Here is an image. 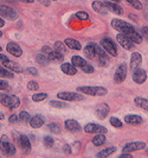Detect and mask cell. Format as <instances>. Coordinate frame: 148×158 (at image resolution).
<instances>
[{
	"label": "cell",
	"mask_w": 148,
	"mask_h": 158,
	"mask_svg": "<svg viewBox=\"0 0 148 158\" xmlns=\"http://www.w3.org/2000/svg\"><path fill=\"white\" fill-rule=\"evenodd\" d=\"M111 26H113V29H115L116 31H118L120 33H123V35H127V33L135 30V27L130 23L125 22L122 19H117V18L111 20Z\"/></svg>",
	"instance_id": "3"
},
{
	"label": "cell",
	"mask_w": 148,
	"mask_h": 158,
	"mask_svg": "<svg viewBox=\"0 0 148 158\" xmlns=\"http://www.w3.org/2000/svg\"><path fill=\"white\" fill-rule=\"evenodd\" d=\"M61 70H62L64 74L70 75V76L77 74V68H76L72 63H68V62L61 64Z\"/></svg>",
	"instance_id": "23"
},
{
	"label": "cell",
	"mask_w": 148,
	"mask_h": 158,
	"mask_svg": "<svg viewBox=\"0 0 148 158\" xmlns=\"http://www.w3.org/2000/svg\"><path fill=\"white\" fill-rule=\"evenodd\" d=\"M19 1L25 2V4H32V2H34V0H19Z\"/></svg>",
	"instance_id": "54"
},
{
	"label": "cell",
	"mask_w": 148,
	"mask_h": 158,
	"mask_svg": "<svg viewBox=\"0 0 148 158\" xmlns=\"http://www.w3.org/2000/svg\"><path fill=\"white\" fill-rule=\"evenodd\" d=\"M4 26H5V20H4V18L0 17V27H4Z\"/></svg>",
	"instance_id": "53"
},
{
	"label": "cell",
	"mask_w": 148,
	"mask_h": 158,
	"mask_svg": "<svg viewBox=\"0 0 148 158\" xmlns=\"http://www.w3.org/2000/svg\"><path fill=\"white\" fill-rule=\"evenodd\" d=\"M7 60H8L7 56H5L4 54H0V61H1V62H4V61H7Z\"/></svg>",
	"instance_id": "52"
},
{
	"label": "cell",
	"mask_w": 148,
	"mask_h": 158,
	"mask_svg": "<svg viewBox=\"0 0 148 158\" xmlns=\"http://www.w3.org/2000/svg\"><path fill=\"white\" fill-rule=\"evenodd\" d=\"M46 57L49 58V61L50 62H58V63H61L64 61V55H62L61 52H58V51H56L54 49H51L47 54H45Z\"/></svg>",
	"instance_id": "19"
},
{
	"label": "cell",
	"mask_w": 148,
	"mask_h": 158,
	"mask_svg": "<svg viewBox=\"0 0 148 158\" xmlns=\"http://www.w3.org/2000/svg\"><path fill=\"white\" fill-rule=\"evenodd\" d=\"M0 127H1V125H0Z\"/></svg>",
	"instance_id": "61"
},
{
	"label": "cell",
	"mask_w": 148,
	"mask_h": 158,
	"mask_svg": "<svg viewBox=\"0 0 148 158\" xmlns=\"http://www.w3.org/2000/svg\"><path fill=\"white\" fill-rule=\"evenodd\" d=\"M118 157L120 158H132V153H129V152H122Z\"/></svg>",
	"instance_id": "51"
},
{
	"label": "cell",
	"mask_w": 148,
	"mask_h": 158,
	"mask_svg": "<svg viewBox=\"0 0 148 158\" xmlns=\"http://www.w3.org/2000/svg\"><path fill=\"white\" fill-rule=\"evenodd\" d=\"M27 73H29V74H30V75H34V76H36V75H38V70H37V69H36V68H27Z\"/></svg>",
	"instance_id": "50"
},
{
	"label": "cell",
	"mask_w": 148,
	"mask_h": 158,
	"mask_svg": "<svg viewBox=\"0 0 148 158\" xmlns=\"http://www.w3.org/2000/svg\"><path fill=\"white\" fill-rule=\"evenodd\" d=\"M1 50H2V48H1V45H0V52H1Z\"/></svg>",
	"instance_id": "58"
},
{
	"label": "cell",
	"mask_w": 148,
	"mask_h": 158,
	"mask_svg": "<svg viewBox=\"0 0 148 158\" xmlns=\"http://www.w3.org/2000/svg\"><path fill=\"white\" fill-rule=\"evenodd\" d=\"M116 40H117V43L123 48V49H126V50H132L133 48H134V43H133L132 40H129L126 35H123V33L117 35Z\"/></svg>",
	"instance_id": "15"
},
{
	"label": "cell",
	"mask_w": 148,
	"mask_h": 158,
	"mask_svg": "<svg viewBox=\"0 0 148 158\" xmlns=\"http://www.w3.org/2000/svg\"><path fill=\"white\" fill-rule=\"evenodd\" d=\"M43 143H44V145L46 146L47 149H50V148H52V146H54V144H55V139H54L52 137H50V135H46V137H44Z\"/></svg>",
	"instance_id": "42"
},
{
	"label": "cell",
	"mask_w": 148,
	"mask_h": 158,
	"mask_svg": "<svg viewBox=\"0 0 148 158\" xmlns=\"http://www.w3.org/2000/svg\"><path fill=\"white\" fill-rule=\"evenodd\" d=\"M77 92L90 96H103L108 93V89L100 86H81L77 88Z\"/></svg>",
	"instance_id": "1"
},
{
	"label": "cell",
	"mask_w": 148,
	"mask_h": 158,
	"mask_svg": "<svg viewBox=\"0 0 148 158\" xmlns=\"http://www.w3.org/2000/svg\"><path fill=\"white\" fill-rule=\"evenodd\" d=\"M91 143H93L95 146H102L106 143V135H103V133H97L91 139Z\"/></svg>",
	"instance_id": "32"
},
{
	"label": "cell",
	"mask_w": 148,
	"mask_h": 158,
	"mask_svg": "<svg viewBox=\"0 0 148 158\" xmlns=\"http://www.w3.org/2000/svg\"><path fill=\"white\" fill-rule=\"evenodd\" d=\"M46 99H47V93H40V92H38V93L32 95V100L34 102H42V101H44Z\"/></svg>",
	"instance_id": "34"
},
{
	"label": "cell",
	"mask_w": 148,
	"mask_h": 158,
	"mask_svg": "<svg viewBox=\"0 0 148 158\" xmlns=\"http://www.w3.org/2000/svg\"><path fill=\"white\" fill-rule=\"evenodd\" d=\"M14 75H13V71L8 70L6 68H1L0 67V79L1 77H7V79H12Z\"/></svg>",
	"instance_id": "36"
},
{
	"label": "cell",
	"mask_w": 148,
	"mask_h": 158,
	"mask_svg": "<svg viewBox=\"0 0 148 158\" xmlns=\"http://www.w3.org/2000/svg\"><path fill=\"white\" fill-rule=\"evenodd\" d=\"M109 112H110V107L108 103H100L95 108V114H96V117L100 119V120H103V119L107 118V115L109 114Z\"/></svg>",
	"instance_id": "14"
},
{
	"label": "cell",
	"mask_w": 148,
	"mask_h": 158,
	"mask_svg": "<svg viewBox=\"0 0 148 158\" xmlns=\"http://www.w3.org/2000/svg\"><path fill=\"white\" fill-rule=\"evenodd\" d=\"M104 4V6L107 7V10L109 11V12H113L114 15H117V16H121V15H123V8L121 7L117 2H114V1H104L103 2Z\"/></svg>",
	"instance_id": "17"
},
{
	"label": "cell",
	"mask_w": 148,
	"mask_h": 158,
	"mask_svg": "<svg viewBox=\"0 0 148 158\" xmlns=\"http://www.w3.org/2000/svg\"><path fill=\"white\" fill-rule=\"evenodd\" d=\"M71 63L74 64L76 68H84L86 64H88V62H86V60L83 58V57H81V56H72L71 57Z\"/></svg>",
	"instance_id": "30"
},
{
	"label": "cell",
	"mask_w": 148,
	"mask_h": 158,
	"mask_svg": "<svg viewBox=\"0 0 148 158\" xmlns=\"http://www.w3.org/2000/svg\"><path fill=\"white\" fill-rule=\"evenodd\" d=\"M109 123L111 126L116 127V128H120V127L123 126V123H122V120H120L118 118H116V117H111V118L109 119Z\"/></svg>",
	"instance_id": "39"
},
{
	"label": "cell",
	"mask_w": 148,
	"mask_h": 158,
	"mask_svg": "<svg viewBox=\"0 0 148 158\" xmlns=\"http://www.w3.org/2000/svg\"><path fill=\"white\" fill-rule=\"evenodd\" d=\"M6 89H8V83L0 79V90H6Z\"/></svg>",
	"instance_id": "47"
},
{
	"label": "cell",
	"mask_w": 148,
	"mask_h": 158,
	"mask_svg": "<svg viewBox=\"0 0 148 158\" xmlns=\"http://www.w3.org/2000/svg\"><path fill=\"white\" fill-rule=\"evenodd\" d=\"M100 45L102 47V49L110 56H114L116 57L117 56V48L116 44L114 43V40L109 38V37H104L102 38L101 42H100Z\"/></svg>",
	"instance_id": "6"
},
{
	"label": "cell",
	"mask_w": 148,
	"mask_h": 158,
	"mask_svg": "<svg viewBox=\"0 0 148 158\" xmlns=\"http://www.w3.org/2000/svg\"><path fill=\"white\" fill-rule=\"evenodd\" d=\"M64 44L66 45V48H69L71 50H81L82 49V45H81V43L78 42V40H74V38H65L64 40Z\"/></svg>",
	"instance_id": "27"
},
{
	"label": "cell",
	"mask_w": 148,
	"mask_h": 158,
	"mask_svg": "<svg viewBox=\"0 0 148 158\" xmlns=\"http://www.w3.org/2000/svg\"><path fill=\"white\" fill-rule=\"evenodd\" d=\"M126 36H127L129 40H132L134 44H141V43H142V40H143L142 36H141L139 32H136V30H134V31L127 33Z\"/></svg>",
	"instance_id": "28"
},
{
	"label": "cell",
	"mask_w": 148,
	"mask_h": 158,
	"mask_svg": "<svg viewBox=\"0 0 148 158\" xmlns=\"http://www.w3.org/2000/svg\"><path fill=\"white\" fill-rule=\"evenodd\" d=\"M1 36H2V31H1V30H0V37H1Z\"/></svg>",
	"instance_id": "57"
},
{
	"label": "cell",
	"mask_w": 148,
	"mask_h": 158,
	"mask_svg": "<svg viewBox=\"0 0 148 158\" xmlns=\"http://www.w3.org/2000/svg\"><path fill=\"white\" fill-rule=\"evenodd\" d=\"M146 148H147V145H146L145 142H130L126 144L125 146H123V149H122V151H123V152H129V153H132L134 151L143 150V149H146Z\"/></svg>",
	"instance_id": "11"
},
{
	"label": "cell",
	"mask_w": 148,
	"mask_h": 158,
	"mask_svg": "<svg viewBox=\"0 0 148 158\" xmlns=\"http://www.w3.org/2000/svg\"><path fill=\"white\" fill-rule=\"evenodd\" d=\"M6 50H7L8 54H11L14 57H20V56L23 55L22 48L19 47V44H17L14 42H8L7 45H6Z\"/></svg>",
	"instance_id": "16"
},
{
	"label": "cell",
	"mask_w": 148,
	"mask_h": 158,
	"mask_svg": "<svg viewBox=\"0 0 148 158\" xmlns=\"http://www.w3.org/2000/svg\"><path fill=\"white\" fill-rule=\"evenodd\" d=\"M16 140L19 144V146L23 150L24 153H30V151H31V143H30V139H29L27 135H18V138H17Z\"/></svg>",
	"instance_id": "13"
},
{
	"label": "cell",
	"mask_w": 148,
	"mask_h": 158,
	"mask_svg": "<svg viewBox=\"0 0 148 158\" xmlns=\"http://www.w3.org/2000/svg\"><path fill=\"white\" fill-rule=\"evenodd\" d=\"M142 121H143L142 118H141L140 115H136V114H128V115L125 117V123L129 124V125H134V126L141 125Z\"/></svg>",
	"instance_id": "24"
},
{
	"label": "cell",
	"mask_w": 148,
	"mask_h": 158,
	"mask_svg": "<svg viewBox=\"0 0 148 158\" xmlns=\"http://www.w3.org/2000/svg\"><path fill=\"white\" fill-rule=\"evenodd\" d=\"M109 1H114V2H117V4H118L121 0H109Z\"/></svg>",
	"instance_id": "56"
},
{
	"label": "cell",
	"mask_w": 148,
	"mask_h": 158,
	"mask_svg": "<svg viewBox=\"0 0 148 158\" xmlns=\"http://www.w3.org/2000/svg\"><path fill=\"white\" fill-rule=\"evenodd\" d=\"M0 102L2 106L10 110H16L20 105V99L16 95H8V94H0Z\"/></svg>",
	"instance_id": "2"
},
{
	"label": "cell",
	"mask_w": 148,
	"mask_h": 158,
	"mask_svg": "<svg viewBox=\"0 0 148 158\" xmlns=\"http://www.w3.org/2000/svg\"><path fill=\"white\" fill-rule=\"evenodd\" d=\"M76 18L79 20H86L89 18V15L84 11H78V12H76Z\"/></svg>",
	"instance_id": "44"
},
{
	"label": "cell",
	"mask_w": 148,
	"mask_h": 158,
	"mask_svg": "<svg viewBox=\"0 0 148 158\" xmlns=\"http://www.w3.org/2000/svg\"><path fill=\"white\" fill-rule=\"evenodd\" d=\"M84 132L86 133H89V135H97V133H103L106 135L108 132V130L102 125H98V124H95V123H89L84 126Z\"/></svg>",
	"instance_id": "9"
},
{
	"label": "cell",
	"mask_w": 148,
	"mask_h": 158,
	"mask_svg": "<svg viewBox=\"0 0 148 158\" xmlns=\"http://www.w3.org/2000/svg\"><path fill=\"white\" fill-rule=\"evenodd\" d=\"M52 1H56V0H52Z\"/></svg>",
	"instance_id": "60"
},
{
	"label": "cell",
	"mask_w": 148,
	"mask_h": 158,
	"mask_svg": "<svg viewBox=\"0 0 148 158\" xmlns=\"http://www.w3.org/2000/svg\"><path fill=\"white\" fill-rule=\"evenodd\" d=\"M141 63H142V56L140 52H136V51L133 52L130 56V69H132V71L136 68H139Z\"/></svg>",
	"instance_id": "21"
},
{
	"label": "cell",
	"mask_w": 148,
	"mask_h": 158,
	"mask_svg": "<svg viewBox=\"0 0 148 158\" xmlns=\"http://www.w3.org/2000/svg\"><path fill=\"white\" fill-rule=\"evenodd\" d=\"M4 118H5L4 113H2V112H0V120H4Z\"/></svg>",
	"instance_id": "55"
},
{
	"label": "cell",
	"mask_w": 148,
	"mask_h": 158,
	"mask_svg": "<svg viewBox=\"0 0 148 158\" xmlns=\"http://www.w3.org/2000/svg\"><path fill=\"white\" fill-rule=\"evenodd\" d=\"M54 47H55V50H56V51L61 52L62 55H65V54H68V51H66V45L64 44V42L57 40V42H55Z\"/></svg>",
	"instance_id": "33"
},
{
	"label": "cell",
	"mask_w": 148,
	"mask_h": 158,
	"mask_svg": "<svg viewBox=\"0 0 148 158\" xmlns=\"http://www.w3.org/2000/svg\"><path fill=\"white\" fill-rule=\"evenodd\" d=\"M36 61H37L40 65H46V64L50 62V61H49V58L46 57V55H44L43 52L37 55V57H36Z\"/></svg>",
	"instance_id": "35"
},
{
	"label": "cell",
	"mask_w": 148,
	"mask_h": 158,
	"mask_svg": "<svg viewBox=\"0 0 148 158\" xmlns=\"http://www.w3.org/2000/svg\"><path fill=\"white\" fill-rule=\"evenodd\" d=\"M27 88H29V90H31V92H37L39 89L38 82H36V81H29Z\"/></svg>",
	"instance_id": "43"
},
{
	"label": "cell",
	"mask_w": 148,
	"mask_h": 158,
	"mask_svg": "<svg viewBox=\"0 0 148 158\" xmlns=\"http://www.w3.org/2000/svg\"><path fill=\"white\" fill-rule=\"evenodd\" d=\"M18 118L20 119L23 123H30V120H31V115L29 114V112L26 111H22L19 113V117Z\"/></svg>",
	"instance_id": "40"
},
{
	"label": "cell",
	"mask_w": 148,
	"mask_h": 158,
	"mask_svg": "<svg viewBox=\"0 0 148 158\" xmlns=\"http://www.w3.org/2000/svg\"><path fill=\"white\" fill-rule=\"evenodd\" d=\"M63 151H64V153L70 155V153H71V146L69 145V144H65V145L63 146Z\"/></svg>",
	"instance_id": "49"
},
{
	"label": "cell",
	"mask_w": 148,
	"mask_h": 158,
	"mask_svg": "<svg viewBox=\"0 0 148 158\" xmlns=\"http://www.w3.org/2000/svg\"><path fill=\"white\" fill-rule=\"evenodd\" d=\"M45 124V119L42 115H34V117H31V120H30V125H31L32 128H39Z\"/></svg>",
	"instance_id": "26"
},
{
	"label": "cell",
	"mask_w": 148,
	"mask_h": 158,
	"mask_svg": "<svg viewBox=\"0 0 148 158\" xmlns=\"http://www.w3.org/2000/svg\"><path fill=\"white\" fill-rule=\"evenodd\" d=\"M133 81L138 85H143L146 81H147V73L145 69H141V68H136L133 70Z\"/></svg>",
	"instance_id": "12"
},
{
	"label": "cell",
	"mask_w": 148,
	"mask_h": 158,
	"mask_svg": "<svg viewBox=\"0 0 148 158\" xmlns=\"http://www.w3.org/2000/svg\"><path fill=\"white\" fill-rule=\"evenodd\" d=\"M0 151L5 155V156H14L16 155V148L12 143H10V139L6 135H1L0 139Z\"/></svg>",
	"instance_id": "5"
},
{
	"label": "cell",
	"mask_w": 148,
	"mask_h": 158,
	"mask_svg": "<svg viewBox=\"0 0 148 158\" xmlns=\"http://www.w3.org/2000/svg\"><path fill=\"white\" fill-rule=\"evenodd\" d=\"M127 70H128V67L126 63H121L115 70V74H114V82L120 85L126 79H127Z\"/></svg>",
	"instance_id": "8"
},
{
	"label": "cell",
	"mask_w": 148,
	"mask_h": 158,
	"mask_svg": "<svg viewBox=\"0 0 148 158\" xmlns=\"http://www.w3.org/2000/svg\"><path fill=\"white\" fill-rule=\"evenodd\" d=\"M57 99L63 100V101H70V102H78L84 100V95L79 92H59L57 94Z\"/></svg>",
	"instance_id": "4"
},
{
	"label": "cell",
	"mask_w": 148,
	"mask_h": 158,
	"mask_svg": "<svg viewBox=\"0 0 148 158\" xmlns=\"http://www.w3.org/2000/svg\"><path fill=\"white\" fill-rule=\"evenodd\" d=\"M134 102H135V105H136L138 107L142 108L143 111L148 112V99L142 98V96H136V98L134 99Z\"/></svg>",
	"instance_id": "29"
},
{
	"label": "cell",
	"mask_w": 148,
	"mask_h": 158,
	"mask_svg": "<svg viewBox=\"0 0 148 158\" xmlns=\"http://www.w3.org/2000/svg\"><path fill=\"white\" fill-rule=\"evenodd\" d=\"M50 106L51 107H55V108H66L68 107V105L64 102V101H57V100H51L50 101Z\"/></svg>",
	"instance_id": "37"
},
{
	"label": "cell",
	"mask_w": 148,
	"mask_h": 158,
	"mask_svg": "<svg viewBox=\"0 0 148 158\" xmlns=\"http://www.w3.org/2000/svg\"><path fill=\"white\" fill-rule=\"evenodd\" d=\"M141 36H142V38H145L148 42V25L143 26L141 29Z\"/></svg>",
	"instance_id": "46"
},
{
	"label": "cell",
	"mask_w": 148,
	"mask_h": 158,
	"mask_svg": "<svg viewBox=\"0 0 148 158\" xmlns=\"http://www.w3.org/2000/svg\"><path fill=\"white\" fill-rule=\"evenodd\" d=\"M0 16H2L4 18H7L10 20H14L18 18V13L14 8H12L11 6L0 4Z\"/></svg>",
	"instance_id": "10"
},
{
	"label": "cell",
	"mask_w": 148,
	"mask_h": 158,
	"mask_svg": "<svg viewBox=\"0 0 148 158\" xmlns=\"http://www.w3.org/2000/svg\"><path fill=\"white\" fill-rule=\"evenodd\" d=\"M18 115L16 114H12V115H10V118H8V121H10V124H16L17 121H18Z\"/></svg>",
	"instance_id": "48"
},
{
	"label": "cell",
	"mask_w": 148,
	"mask_h": 158,
	"mask_svg": "<svg viewBox=\"0 0 148 158\" xmlns=\"http://www.w3.org/2000/svg\"><path fill=\"white\" fill-rule=\"evenodd\" d=\"M116 150L117 149L115 146H109V148H107V149H103L102 151H100L96 156L98 158H107V157H109V156H111L113 153H115Z\"/></svg>",
	"instance_id": "31"
},
{
	"label": "cell",
	"mask_w": 148,
	"mask_h": 158,
	"mask_svg": "<svg viewBox=\"0 0 148 158\" xmlns=\"http://www.w3.org/2000/svg\"><path fill=\"white\" fill-rule=\"evenodd\" d=\"M64 126H65V128H66L68 131H70V132H79V131L82 130L81 125L78 124L76 120H74V119H68V120H65Z\"/></svg>",
	"instance_id": "20"
},
{
	"label": "cell",
	"mask_w": 148,
	"mask_h": 158,
	"mask_svg": "<svg viewBox=\"0 0 148 158\" xmlns=\"http://www.w3.org/2000/svg\"><path fill=\"white\" fill-rule=\"evenodd\" d=\"M96 62L98 63V65H101V67H107L108 64H109V57L107 55V52L102 49H100V52H98V56H97V58H96Z\"/></svg>",
	"instance_id": "22"
},
{
	"label": "cell",
	"mask_w": 148,
	"mask_h": 158,
	"mask_svg": "<svg viewBox=\"0 0 148 158\" xmlns=\"http://www.w3.org/2000/svg\"><path fill=\"white\" fill-rule=\"evenodd\" d=\"M2 65H4L6 69L13 71V73H19V74H22L24 71L23 67H22L20 64L17 63V62H13V61H10V60L4 61V62H2Z\"/></svg>",
	"instance_id": "18"
},
{
	"label": "cell",
	"mask_w": 148,
	"mask_h": 158,
	"mask_svg": "<svg viewBox=\"0 0 148 158\" xmlns=\"http://www.w3.org/2000/svg\"><path fill=\"white\" fill-rule=\"evenodd\" d=\"M47 128H49L52 133H55V135H59V133H61V126H59L57 123H51V124H49V125H47Z\"/></svg>",
	"instance_id": "38"
},
{
	"label": "cell",
	"mask_w": 148,
	"mask_h": 158,
	"mask_svg": "<svg viewBox=\"0 0 148 158\" xmlns=\"http://www.w3.org/2000/svg\"><path fill=\"white\" fill-rule=\"evenodd\" d=\"M82 71H83V73H86V74H93V73H94V67L90 63H88L84 68H82Z\"/></svg>",
	"instance_id": "45"
},
{
	"label": "cell",
	"mask_w": 148,
	"mask_h": 158,
	"mask_svg": "<svg viewBox=\"0 0 148 158\" xmlns=\"http://www.w3.org/2000/svg\"><path fill=\"white\" fill-rule=\"evenodd\" d=\"M146 149H147V148H146ZM146 152H147V155H148V149H147V150H146Z\"/></svg>",
	"instance_id": "59"
},
{
	"label": "cell",
	"mask_w": 148,
	"mask_h": 158,
	"mask_svg": "<svg viewBox=\"0 0 148 158\" xmlns=\"http://www.w3.org/2000/svg\"><path fill=\"white\" fill-rule=\"evenodd\" d=\"M91 7L95 12H97V13H100V15H107L109 11L107 10V7L104 6V4L102 2V1H98V0H95L93 4H91Z\"/></svg>",
	"instance_id": "25"
},
{
	"label": "cell",
	"mask_w": 148,
	"mask_h": 158,
	"mask_svg": "<svg viewBox=\"0 0 148 158\" xmlns=\"http://www.w3.org/2000/svg\"><path fill=\"white\" fill-rule=\"evenodd\" d=\"M100 49H101L100 45H97V44H95V43H89V44L86 45L83 51H84V54H86V58H89V60H91V61H96V58H97V56H98V52H100Z\"/></svg>",
	"instance_id": "7"
},
{
	"label": "cell",
	"mask_w": 148,
	"mask_h": 158,
	"mask_svg": "<svg viewBox=\"0 0 148 158\" xmlns=\"http://www.w3.org/2000/svg\"><path fill=\"white\" fill-rule=\"evenodd\" d=\"M126 1L129 5H132L135 10H142L143 8V5H142V2H141L140 0H126Z\"/></svg>",
	"instance_id": "41"
}]
</instances>
